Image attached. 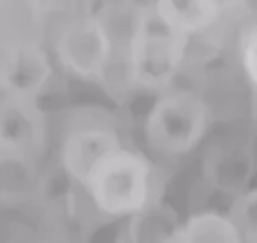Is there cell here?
Here are the masks:
<instances>
[{
	"label": "cell",
	"instance_id": "52a82bcc",
	"mask_svg": "<svg viewBox=\"0 0 257 243\" xmlns=\"http://www.w3.org/2000/svg\"><path fill=\"white\" fill-rule=\"evenodd\" d=\"M43 136L45 122L36 100L0 93V152L36 158Z\"/></svg>",
	"mask_w": 257,
	"mask_h": 243
},
{
	"label": "cell",
	"instance_id": "5b68a950",
	"mask_svg": "<svg viewBox=\"0 0 257 243\" xmlns=\"http://www.w3.org/2000/svg\"><path fill=\"white\" fill-rule=\"evenodd\" d=\"M125 145L114 122L107 114L82 111L72 114L61 140V166L77 186L105 154Z\"/></svg>",
	"mask_w": 257,
	"mask_h": 243
},
{
	"label": "cell",
	"instance_id": "277c9868",
	"mask_svg": "<svg viewBox=\"0 0 257 243\" xmlns=\"http://www.w3.org/2000/svg\"><path fill=\"white\" fill-rule=\"evenodd\" d=\"M54 54L57 63L75 77L102 81L114 54L111 31L96 15L75 17L57 31Z\"/></svg>",
	"mask_w": 257,
	"mask_h": 243
},
{
	"label": "cell",
	"instance_id": "3957f363",
	"mask_svg": "<svg viewBox=\"0 0 257 243\" xmlns=\"http://www.w3.org/2000/svg\"><path fill=\"white\" fill-rule=\"evenodd\" d=\"M211 126L207 102L191 89H166L145 116V142L159 156L189 154Z\"/></svg>",
	"mask_w": 257,
	"mask_h": 243
},
{
	"label": "cell",
	"instance_id": "30bf717a",
	"mask_svg": "<svg viewBox=\"0 0 257 243\" xmlns=\"http://www.w3.org/2000/svg\"><path fill=\"white\" fill-rule=\"evenodd\" d=\"M34 158L15 152H0V202L18 204L36 190Z\"/></svg>",
	"mask_w": 257,
	"mask_h": 243
},
{
	"label": "cell",
	"instance_id": "9c48e42d",
	"mask_svg": "<svg viewBox=\"0 0 257 243\" xmlns=\"http://www.w3.org/2000/svg\"><path fill=\"white\" fill-rule=\"evenodd\" d=\"M179 243H243L236 223L220 211H200L175 227Z\"/></svg>",
	"mask_w": 257,
	"mask_h": 243
},
{
	"label": "cell",
	"instance_id": "4fadbf2b",
	"mask_svg": "<svg viewBox=\"0 0 257 243\" xmlns=\"http://www.w3.org/2000/svg\"><path fill=\"white\" fill-rule=\"evenodd\" d=\"M216 2H218V6H220L223 15H227L229 11H234L236 8L245 4V0H216Z\"/></svg>",
	"mask_w": 257,
	"mask_h": 243
},
{
	"label": "cell",
	"instance_id": "ba28073f",
	"mask_svg": "<svg viewBox=\"0 0 257 243\" xmlns=\"http://www.w3.org/2000/svg\"><path fill=\"white\" fill-rule=\"evenodd\" d=\"M152 8L163 24L188 38L205 33L223 17L216 0H156Z\"/></svg>",
	"mask_w": 257,
	"mask_h": 243
},
{
	"label": "cell",
	"instance_id": "7c38bea8",
	"mask_svg": "<svg viewBox=\"0 0 257 243\" xmlns=\"http://www.w3.org/2000/svg\"><path fill=\"white\" fill-rule=\"evenodd\" d=\"M239 56L246 77L257 88V25L243 34L241 47H239Z\"/></svg>",
	"mask_w": 257,
	"mask_h": 243
},
{
	"label": "cell",
	"instance_id": "8fae6325",
	"mask_svg": "<svg viewBox=\"0 0 257 243\" xmlns=\"http://www.w3.org/2000/svg\"><path fill=\"white\" fill-rule=\"evenodd\" d=\"M229 216L236 223L243 243H257V188L241 193L234 200Z\"/></svg>",
	"mask_w": 257,
	"mask_h": 243
},
{
	"label": "cell",
	"instance_id": "6da1fadb",
	"mask_svg": "<svg viewBox=\"0 0 257 243\" xmlns=\"http://www.w3.org/2000/svg\"><path fill=\"white\" fill-rule=\"evenodd\" d=\"M80 186L102 216L128 220L154 206L157 170L143 152L121 145L96 163Z\"/></svg>",
	"mask_w": 257,
	"mask_h": 243
},
{
	"label": "cell",
	"instance_id": "7a4b0ae2",
	"mask_svg": "<svg viewBox=\"0 0 257 243\" xmlns=\"http://www.w3.org/2000/svg\"><path fill=\"white\" fill-rule=\"evenodd\" d=\"M189 38L161 22L152 6L138 11L127 41V75L134 86L163 93L181 72Z\"/></svg>",
	"mask_w": 257,
	"mask_h": 243
},
{
	"label": "cell",
	"instance_id": "8992f818",
	"mask_svg": "<svg viewBox=\"0 0 257 243\" xmlns=\"http://www.w3.org/2000/svg\"><path fill=\"white\" fill-rule=\"evenodd\" d=\"M52 75V61L38 43H15L0 54V93L38 102Z\"/></svg>",
	"mask_w": 257,
	"mask_h": 243
}]
</instances>
